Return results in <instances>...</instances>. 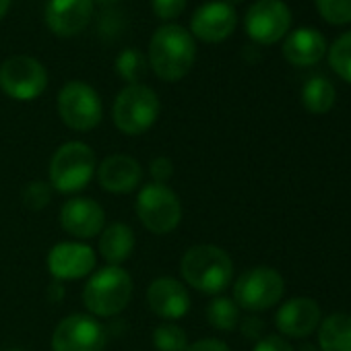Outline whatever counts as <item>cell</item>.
<instances>
[{"label":"cell","mask_w":351,"mask_h":351,"mask_svg":"<svg viewBox=\"0 0 351 351\" xmlns=\"http://www.w3.org/2000/svg\"><path fill=\"white\" fill-rule=\"evenodd\" d=\"M23 205L32 211H42L44 207H48L50 199H52V186L50 182H42V180H36V182H29L23 193Z\"/></svg>","instance_id":"cell-28"},{"label":"cell","mask_w":351,"mask_h":351,"mask_svg":"<svg viewBox=\"0 0 351 351\" xmlns=\"http://www.w3.org/2000/svg\"><path fill=\"white\" fill-rule=\"evenodd\" d=\"M9 7H11V0H0V19L7 15Z\"/></svg>","instance_id":"cell-33"},{"label":"cell","mask_w":351,"mask_h":351,"mask_svg":"<svg viewBox=\"0 0 351 351\" xmlns=\"http://www.w3.org/2000/svg\"><path fill=\"white\" fill-rule=\"evenodd\" d=\"M5 351H23V349H17V347H11V349H5Z\"/></svg>","instance_id":"cell-37"},{"label":"cell","mask_w":351,"mask_h":351,"mask_svg":"<svg viewBox=\"0 0 351 351\" xmlns=\"http://www.w3.org/2000/svg\"><path fill=\"white\" fill-rule=\"evenodd\" d=\"M246 34L252 42L271 46L291 27V13L281 0H256L244 17Z\"/></svg>","instance_id":"cell-11"},{"label":"cell","mask_w":351,"mask_h":351,"mask_svg":"<svg viewBox=\"0 0 351 351\" xmlns=\"http://www.w3.org/2000/svg\"><path fill=\"white\" fill-rule=\"evenodd\" d=\"M300 351H316V347L314 345H302Z\"/></svg>","instance_id":"cell-35"},{"label":"cell","mask_w":351,"mask_h":351,"mask_svg":"<svg viewBox=\"0 0 351 351\" xmlns=\"http://www.w3.org/2000/svg\"><path fill=\"white\" fill-rule=\"evenodd\" d=\"M326 52V40L316 29H295L287 36L283 44V56L289 64L295 66H310L316 64Z\"/></svg>","instance_id":"cell-19"},{"label":"cell","mask_w":351,"mask_h":351,"mask_svg":"<svg viewBox=\"0 0 351 351\" xmlns=\"http://www.w3.org/2000/svg\"><path fill=\"white\" fill-rule=\"evenodd\" d=\"M197 58V44L191 32L182 25L165 23L155 29L149 42V66L151 71L167 83L182 81Z\"/></svg>","instance_id":"cell-1"},{"label":"cell","mask_w":351,"mask_h":351,"mask_svg":"<svg viewBox=\"0 0 351 351\" xmlns=\"http://www.w3.org/2000/svg\"><path fill=\"white\" fill-rule=\"evenodd\" d=\"M275 324L285 337H308L320 324V308L312 298H293L277 310Z\"/></svg>","instance_id":"cell-18"},{"label":"cell","mask_w":351,"mask_h":351,"mask_svg":"<svg viewBox=\"0 0 351 351\" xmlns=\"http://www.w3.org/2000/svg\"><path fill=\"white\" fill-rule=\"evenodd\" d=\"M106 328L95 316L71 314L52 332V351H104Z\"/></svg>","instance_id":"cell-10"},{"label":"cell","mask_w":351,"mask_h":351,"mask_svg":"<svg viewBox=\"0 0 351 351\" xmlns=\"http://www.w3.org/2000/svg\"><path fill=\"white\" fill-rule=\"evenodd\" d=\"M252 351H293V347H291V345H289V343H287L283 337L269 335V337L261 339Z\"/></svg>","instance_id":"cell-31"},{"label":"cell","mask_w":351,"mask_h":351,"mask_svg":"<svg viewBox=\"0 0 351 351\" xmlns=\"http://www.w3.org/2000/svg\"><path fill=\"white\" fill-rule=\"evenodd\" d=\"M236 23L238 17L234 7L223 3V0H215V3H207L195 11L191 19V32L201 42L219 44L234 34Z\"/></svg>","instance_id":"cell-13"},{"label":"cell","mask_w":351,"mask_h":351,"mask_svg":"<svg viewBox=\"0 0 351 351\" xmlns=\"http://www.w3.org/2000/svg\"><path fill=\"white\" fill-rule=\"evenodd\" d=\"M285 291L283 277L271 267H254L242 273L234 283V302L238 308L263 312L275 306Z\"/></svg>","instance_id":"cell-8"},{"label":"cell","mask_w":351,"mask_h":351,"mask_svg":"<svg viewBox=\"0 0 351 351\" xmlns=\"http://www.w3.org/2000/svg\"><path fill=\"white\" fill-rule=\"evenodd\" d=\"M320 17L330 25L351 23V0H316Z\"/></svg>","instance_id":"cell-27"},{"label":"cell","mask_w":351,"mask_h":351,"mask_svg":"<svg viewBox=\"0 0 351 351\" xmlns=\"http://www.w3.org/2000/svg\"><path fill=\"white\" fill-rule=\"evenodd\" d=\"M136 215L141 223L155 236L173 232L182 221V203L169 186L149 182L136 195Z\"/></svg>","instance_id":"cell-6"},{"label":"cell","mask_w":351,"mask_h":351,"mask_svg":"<svg viewBox=\"0 0 351 351\" xmlns=\"http://www.w3.org/2000/svg\"><path fill=\"white\" fill-rule=\"evenodd\" d=\"M180 273L193 289L215 295L232 283L234 263L223 248L215 244H197L184 252Z\"/></svg>","instance_id":"cell-2"},{"label":"cell","mask_w":351,"mask_h":351,"mask_svg":"<svg viewBox=\"0 0 351 351\" xmlns=\"http://www.w3.org/2000/svg\"><path fill=\"white\" fill-rule=\"evenodd\" d=\"M132 295V279L122 267L108 265L91 275L83 289V304L93 316L120 314Z\"/></svg>","instance_id":"cell-4"},{"label":"cell","mask_w":351,"mask_h":351,"mask_svg":"<svg viewBox=\"0 0 351 351\" xmlns=\"http://www.w3.org/2000/svg\"><path fill=\"white\" fill-rule=\"evenodd\" d=\"M95 263L93 248L81 242H60L48 254V271L58 281L83 279L95 269Z\"/></svg>","instance_id":"cell-12"},{"label":"cell","mask_w":351,"mask_h":351,"mask_svg":"<svg viewBox=\"0 0 351 351\" xmlns=\"http://www.w3.org/2000/svg\"><path fill=\"white\" fill-rule=\"evenodd\" d=\"M134 250V232L126 223H112L101 230L99 254L108 265L120 267Z\"/></svg>","instance_id":"cell-20"},{"label":"cell","mask_w":351,"mask_h":351,"mask_svg":"<svg viewBox=\"0 0 351 351\" xmlns=\"http://www.w3.org/2000/svg\"><path fill=\"white\" fill-rule=\"evenodd\" d=\"M302 104L312 114H326L335 104V87L324 77H312L302 89Z\"/></svg>","instance_id":"cell-22"},{"label":"cell","mask_w":351,"mask_h":351,"mask_svg":"<svg viewBox=\"0 0 351 351\" xmlns=\"http://www.w3.org/2000/svg\"><path fill=\"white\" fill-rule=\"evenodd\" d=\"M186 351H232L228 343H223L221 339H201V341H195L193 345L186 347Z\"/></svg>","instance_id":"cell-32"},{"label":"cell","mask_w":351,"mask_h":351,"mask_svg":"<svg viewBox=\"0 0 351 351\" xmlns=\"http://www.w3.org/2000/svg\"><path fill=\"white\" fill-rule=\"evenodd\" d=\"M93 15V0H48L46 25L58 38L81 34Z\"/></svg>","instance_id":"cell-15"},{"label":"cell","mask_w":351,"mask_h":351,"mask_svg":"<svg viewBox=\"0 0 351 351\" xmlns=\"http://www.w3.org/2000/svg\"><path fill=\"white\" fill-rule=\"evenodd\" d=\"M318 343L322 351H351V316L330 314L318 328Z\"/></svg>","instance_id":"cell-21"},{"label":"cell","mask_w":351,"mask_h":351,"mask_svg":"<svg viewBox=\"0 0 351 351\" xmlns=\"http://www.w3.org/2000/svg\"><path fill=\"white\" fill-rule=\"evenodd\" d=\"M147 66H149L147 58L138 50H132V48L122 50L116 58V64H114L116 75L122 81H126L128 85L141 83V79L147 75Z\"/></svg>","instance_id":"cell-24"},{"label":"cell","mask_w":351,"mask_h":351,"mask_svg":"<svg viewBox=\"0 0 351 351\" xmlns=\"http://www.w3.org/2000/svg\"><path fill=\"white\" fill-rule=\"evenodd\" d=\"M330 69L347 83H351V32L337 38V42L328 50Z\"/></svg>","instance_id":"cell-26"},{"label":"cell","mask_w":351,"mask_h":351,"mask_svg":"<svg viewBox=\"0 0 351 351\" xmlns=\"http://www.w3.org/2000/svg\"><path fill=\"white\" fill-rule=\"evenodd\" d=\"M159 110V97L151 87L143 83L126 85L114 99L112 120L120 132L128 136H138L157 122Z\"/></svg>","instance_id":"cell-5"},{"label":"cell","mask_w":351,"mask_h":351,"mask_svg":"<svg viewBox=\"0 0 351 351\" xmlns=\"http://www.w3.org/2000/svg\"><path fill=\"white\" fill-rule=\"evenodd\" d=\"M149 173H151L153 182L165 184L171 178V176H173V163H171V159H167V157H155L151 161V165H149Z\"/></svg>","instance_id":"cell-30"},{"label":"cell","mask_w":351,"mask_h":351,"mask_svg":"<svg viewBox=\"0 0 351 351\" xmlns=\"http://www.w3.org/2000/svg\"><path fill=\"white\" fill-rule=\"evenodd\" d=\"M93 3H99V5H114L118 0H93Z\"/></svg>","instance_id":"cell-34"},{"label":"cell","mask_w":351,"mask_h":351,"mask_svg":"<svg viewBox=\"0 0 351 351\" xmlns=\"http://www.w3.org/2000/svg\"><path fill=\"white\" fill-rule=\"evenodd\" d=\"M207 320L217 330H234L240 322V310L238 304L232 298H215L207 306Z\"/></svg>","instance_id":"cell-23"},{"label":"cell","mask_w":351,"mask_h":351,"mask_svg":"<svg viewBox=\"0 0 351 351\" xmlns=\"http://www.w3.org/2000/svg\"><path fill=\"white\" fill-rule=\"evenodd\" d=\"M106 223V211L104 207L85 197L71 199L60 209V226L64 232H69L75 238H95L101 234Z\"/></svg>","instance_id":"cell-16"},{"label":"cell","mask_w":351,"mask_h":351,"mask_svg":"<svg viewBox=\"0 0 351 351\" xmlns=\"http://www.w3.org/2000/svg\"><path fill=\"white\" fill-rule=\"evenodd\" d=\"M223 3H228L230 7H234V5H240V3H244V0H223Z\"/></svg>","instance_id":"cell-36"},{"label":"cell","mask_w":351,"mask_h":351,"mask_svg":"<svg viewBox=\"0 0 351 351\" xmlns=\"http://www.w3.org/2000/svg\"><path fill=\"white\" fill-rule=\"evenodd\" d=\"M153 345L157 351H186L189 337L186 330L173 322L159 324L153 330Z\"/></svg>","instance_id":"cell-25"},{"label":"cell","mask_w":351,"mask_h":351,"mask_svg":"<svg viewBox=\"0 0 351 351\" xmlns=\"http://www.w3.org/2000/svg\"><path fill=\"white\" fill-rule=\"evenodd\" d=\"M46 87L48 71L34 56L17 54L0 64V89L11 99L32 101L40 97L46 91Z\"/></svg>","instance_id":"cell-7"},{"label":"cell","mask_w":351,"mask_h":351,"mask_svg":"<svg viewBox=\"0 0 351 351\" xmlns=\"http://www.w3.org/2000/svg\"><path fill=\"white\" fill-rule=\"evenodd\" d=\"M58 114L69 128L87 132L101 122L104 106L91 85L83 81H71L58 93Z\"/></svg>","instance_id":"cell-9"},{"label":"cell","mask_w":351,"mask_h":351,"mask_svg":"<svg viewBox=\"0 0 351 351\" xmlns=\"http://www.w3.org/2000/svg\"><path fill=\"white\" fill-rule=\"evenodd\" d=\"M97 171V182L104 191L114 195H128L141 186L143 180V167L141 163L124 153H116L106 157Z\"/></svg>","instance_id":"cell-17"},{"label":"cell","mask_w":351,"mask_h":351,"mask_svg":"<svg viewBox=\"0 0 351 351\" xmlns=\"http://www.w3.org/2000/svg\"><path fill=\"white\" fill-rule=\"evenodd\" d=\"M147 304L155 316L163 320H178L191 310V295L178 279L157 277L147 287Z\"/></svg>","instance_id":"cell-14"},{"label":"cell","mask_w":351,"mask_h":351,"mask_svg":"<svg viewBox=\"0 0 351 351\" xmlns=\"http://www.w3.org/2000/svg\"><path fill=\"white\" fill-rule=\"evenodd\" d=\"M151 7L159 19L171 21V19H178L184 13L186 0H151Z\"/></svg>","instance_id":"cell-29"},{"label":"cell","mask_w":351,"mask_h":351,"mask_svg":"<svg viewBox=\"0 0 351 351\" xmlns=\"http://www.w3.org/2000/svg\"><path fill=\"white\" fill-rule=\"evenodd\" d=\"M97 169L95 153L81 141H69L60 145L50 159V186L62 195L83 191Z\"/></svg>","instance_id":"cell-3"}]
</instances>
